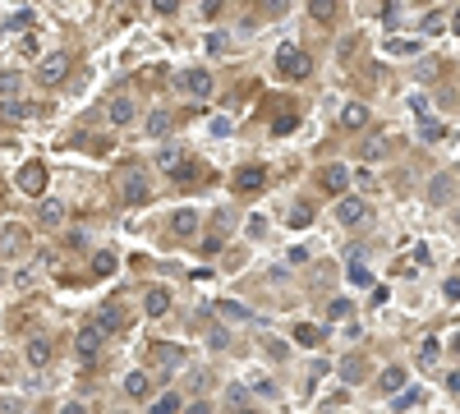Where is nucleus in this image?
I'll list each match as a JSON object with an SVG mask.
<instances>
[{"mask_svg":"<svg viewBox=\"0 0 460 414\" xmlns=\"http://www.w3.org/2000/svg\"><path fill=\"white\" fill-rule=\"evenodd\" d=\"M120 198H124V207H143V203L152 198V184H148V170L143 166L120 170Z\"/></svg>","mask_w":460,"mask_h":414,"instance_id":"obj_1","label":"nucleus"},{"mask_svg":"<svg viewBox=\"0 0 460 414\" xmlns=\"http://www.w3.org/2000/svg\"><path fill=\"white\" fill-rule=\"evenodd\" d=\"M102 345H106V332H102V322H97V318H92V322H83V327L74 332V354L83 359V364H97Z\"/></svg>","mask_w":460,"mask_h":414,"instance_id":"obj_2","label":"nucleus"},{"mask_svg":"<svg viewBox=\"0 0 460 414\" xmlns=\"http://www.w3.org/2000/svg\"><path fill=\"white\" fill-rule=\"evenodd\" d=\"M175 88H180L184 97H194V102H207L216 83H212V74H207V69L198 65V69H184V74L175 78Z\"/></svg>","mask_w":460,"mask_h":414,"instance_id":"obj_3","label":"nucleus"},{"mask_svg":"<svg viewBox=\"0 0 460 414\" xmlns=\"http://www.w3.org/2000/svg\"><path fill=\"white\" fill-rule=\"evenodd\" d=\"M276 65H281L286 78H308L313 74V56H308V51H295V46H281V51H276Z\"/></svg>","mask_w":460,"mask_h":414,"instance_id":"obj_4","label":"nucleus"},{"mask_svg":"<svg viewBox=\"0 0 460 414\" xmlns=\"http://www.w3.org/2000/svg\"><path fill=\"white\" fill-rule=\"evenodd\" d=\"M14 184L28 194V198H42V194H46V166H42V161H23L19 175H14Z\"/></svg>","mask_w":460,"mask_h":414,"instance_id":"obj_5","label":"nucleus"},{"mask_svg":"<svg viewBox=\"0 0 460 414\" xmlns=\"http://www.w3.org/2000/svg\"><path fill=\"white\" fill-rule=\"evenodd\" d=\"M65 74H69V56H65V51H51V56L37 65V83H46V88L65 83Z\"/></svg>","mask_w":460,"mask_h":414,"instance_id":"obj_6","label":"nucleus"},{"mask_svg":"<svg viewBox=\"0 0 460 414\" xmlns=\"http://www.w3.org/2000/svg\"><path fill=\"white\" fill-rule=\"evenodd\" d=\"M364 216H368V203L364 198H354V194H341V198H336V221H341V226H359Z\"/></svg>","mask_w":460,"mask_h":414,"instance_id":"obj_7","label":"nucleus"},{"mask_svg":"<svg viewBox=\"0 0 460 414\" xmlns=\"http://www.w3.org/2000/svg\"><path fill=\"white\" fill-rule=\"evenodd\" d=\"M262 184H267V170L262 166H240L235 170V194H258Z\"/></svg>","mask_w":460,"mask_h":414,"instance_id":"obj_8","label":"nucleus"},{"mask_svg":"<svg viewBox=\"0 0 460 414\" xmlns=\"http://www.w3.org/2000/svg\"><path fill=\"white\" fill-rule=\"evenodd\" d=\"M106 115H111V124H129L138 115L134 97H129V92H115V97H111V106H106Z\"/></svg>","mask_w":460,"mask_h":414,"instance_id":"obj_9","label":"nucleus"},{"mask_svg":"<svg viewBox=\"0 0 460 414\" xmlns=\"http://www.w3.org/2000/svg\"><path fill=\"white\" fill-rule=\"evenodd\" d=\"M143 313H148V318H166L170 313V290L166 286H152V290L143 295Z\"/></svg>","mask_w":460,"mask_h":414,"instance_id":"obj_10","label":"nucleus"},{"mask_svg":"<svg viewBox=\"0 0 460 414\" xmlns=\"http://www.w3.org/2000/svg\"><path fill=\"white\" fill-rule=\"evenodd\" d=\"M97 322H102V332H124L129 327V313L120 304H102L97 308Z\"/></svg>","mask_w":460,"mask_h":414,"instance_id":"obj_11","label":"nucleus"},{"mask_svg":"<svg viewBox=\"0 0 460 414\" xmlns=\"http://www.w3.org/2000/svg\"><path fill=\"white\" fill-rule=\"evenodd\" d=\"M345 184H350V170L341 166V161H332V166L322 170V189L327 194H345Z\"/></svg>","mask_w":460,"mask_h":414,"instance_id":"obj_12","label":"nucleus"},{"mask_svg":"<svg viewBox=\"0 0 460 414\" xmlns=\"http://www.w3.org/2000/svg\"><path fill=\"white\" fill-rule=\"evenodd\" d=\"M322 327H313V322H295V345H304V350H318L322 345Z\"/></svg>","mask_w":460,"mask_h":414,"instance_id":"obj_13","label":"nucleus"},{"mask_svg":"<svg viewBox=\"0 0 460 414\" xmlns=\"http://www.w3.org/2000/svg\"><path fill=\"white\" fill-rule=\"evenodd\" d=\"M341 124H345V129H364L368 124V106L364 102H345V106H341Z\"/></svg>","mask_w":460,"mask_h":414,"instance_id":"obj_14","label":"nucleus"},{"mask_svg":"<svg viewBox=\"0 0 460 414\" xmlns=\"http://www.w3.org/2000/svg\"><path fill=\"white\" fill-rule=\"evenodd\" d=\"M341 378H345V387H359L368 378V373H364V359H359V354H345V359H341Z\"/></svg>","mask_w":460,"mask_h":414,"instance_id":"obj_15","label":"nucleus"},{"mask_svg":"<svg viewBox=\"0 0 460 414\" xmlns=\"http://www.w3.org/2000/svg\"><path fill=\"white\" fill-rule=\"evenodd\" d=\"M148 391H152V378H148V373H129V378H124V396L129 400H148Z\"/></svg>","mask_w":460,"mask_h":414,"instance_id":"obj_16","label":"nucleus"},{"mask_svg":"<svg viewBox=\"0 0 460 414\" xmlns=\"http://www.w3.org/2000/svg\"><path fill=\"white\" fill-rule=\"evenodd\" d=\"M37 221H42V226H60V221H65V203H60V198H42V207H37Z\"/></svg>","mask_w":460,"mask_h":414,"instance_id":"obj_17","label":"nucleus"},{"mask_svg":"<svg viewBox=\"0 0 460 414\" xmlns=\"http://www.w3.org/2000/svg\"><path fill=\"white\" fill-rule=\"evenodd\" d=\"M170 226H175V235L194 240V235H198V212H194V207H184V212H175V221H170Z\"/></svg>","mask_w":460,"mask_h":414,"instance_id":"obj_18","label":"nucleus"},{"mask_svg":"<svg viewBox=\"0 0 460 414\" xmlns=\"http://www.w3.org/2000/svg\"><path fill=\"white\" fill-rule=\"evenodd\" d=\"M424 387H400L396 391V400H391V410H414V405H424Z\"/></svg>","mask_w":460,"mask_h":414,"instance_id":"obj_19","label":"nucleus"},{"mask_svg":"<svg viewBox=\"0 0 460 414\" xmlns=\"http://www.w3.org/2000/svg\"><path fill=\"white\" fill-rule=\"evenodd\" d=\"M28 364H32V368L51 364V341H46V336H32V341H28Z\"/></svg>","mask_w":460,"mask_h":414,"instance_id":"obj_20","label":"nucleus"},{"mask_svg":"<svg viewBox=\"0 0 460 414\" xmlns=\"http://www.w3.org/2000/svg\"><path fill=\"white\" fill-rule=\"evenodd\" d=\"M336 10H341V0H308V14L318 19V23H332Z\"/></svg>","mask_w":460,"mask_h":414,"instance_id":"obj_21","label":"nucleus"},{"mask_svg":"<svg viewBox=\"0 0 460 414\" xmlns=\"http://www.w3.org/2000/svg\"><path fill=\"white\" fill-rule=\"evenodd\" d=\"M23 249V226H5L0 230V253H19Z\"/></svg>","mask_w":460,"mask_h":414,"instance_id":"obj_22","label":"nucleus"},{"mask_svg":"<svg viewBox=\"0 0 460 414\" xmlns=\"http://www.w3.org/2000/svg\"><path fill=\"white\" fill-rule=\"evenodd\" d=\"M378 387H382L387 396H396L400 387H405V368H382V378H378Z\"/></svg>","mask_w":460,"mask_h":414,"instance_id":"obj_23","label":"nucleus"},{"mask_svg":"<svg viewBox=\"0 0 460 414\" xmlns=\"http://www.w3.org/2000/svg\"><path fill=\"white\" fill-rule=\"evenodd\" d=\"M0 115H5V120H28L32 106H28V102H14V97H5V102H0Z\"/></svg>","mask_w":460,"mask_h":414,"instance_id":"obj_24","label":"nucleus"},{"mask_svg":"<svg viewBox=\"0 0 460 414\" xmlns=\"http://www.w3.org/2000/svg\"><path fill=\"white\" fill-rule=\"evenodd\" d=\"M170 124H175V120H170V111H152V120H148V134H152V138H166V134H170Z\"/></svg>","mask_w":460,"mask_h":414,"instance_id":"obj_25","label":"nucleus"},{"mask_svg":"<svg viewBox=\"0 0 460 414\" xmlns=\"http://www.w3.org/2000/svg\"><path fill=\"white\" fill-rule=\"evenodd\" d=\"M180 405H184L180 391H166V396H157V400H152V414H175Z\"/></svg>","mask_w":460,"mask_h":414,"instance_id":"obj_26","label":"nucleus"},{"mask_svg":"<svg viewBox=\"0 0 460 414\" xmlns=\"http://www.w3.org/2000/svg\"><path fill=\"white\" fill-rule=\"evenodd\" d=\"M359 152H364L368 161H378V157L387 152V134H368V138H364V148H359Z\"/></svg>","mask_w":460,"mask_h":414,"instance_id":"obj_27","label":"nucleus"},{"mask_svg":"<svg viewBox=\"0 0 460 414\" xmlns=\"http://www.w3.org/2000/svg\"><path fill=\"white\" fill-rule=\"evenodd\" d=\"M152 359H161L166 368H175L184 359V350H180V345H152Z\"/></svg>","mask_w":460,"mask_h":414,"instance_id":"obj_28","label":"nucleus"},{"mask_svg":"<svg viewBox=\"0 0 460 414\" xmlns=\"http://www.w3.org/2000/svg\"><path fill=\"white\" fill-rule=\"evenodd\" d=\"M387 56H419V42H410V37H391V42H387Z\"/></svg>","mask_w":460,"mask_h":414,"instance_id":"obj_29","label":"nucleus"},{"mask_svg":"<svg viewBox=\"0 0 460 414\" xmlns=\"http://www.w3.org/2000/svg\"><path fill=\"white\" fill-rule=\"evenodd\" d=\"M221 400H226L230 410H244V405H249V387H240V382L226 387V396H221Z\"/></svg>","mask_w":460,"mask_h":414,"instance_id":"obj_30","label":"nucleus"},{"mask_svg":"<svg viewBox=\"0 0 460 414\" xmlns=\"http://www.w3.org/2000/svg\"><path fill=\"white\" fill-rule=\"evenodd\" d=\"M92 272H97V276L115 272V253H106V249H102V253H92Z\"/></svg>","mask_w":460,"mask_h":414,"instance_id":"obj_31","label":"nucleus"},{"mask_svg":"<svg viewBox=\"0 0 460 414\" xmlns=\"http://www.w3.org/2000/svg\"><path fill=\"white\" fill-rule=\"evenodd\" d=\"M437 354H442V341H437V336H428L424 345H419V364H433Z\"/></svg>","mask_w":460,"mask_h":414,"instance_id":"obj_32","label":"nucleus"},{"mask_svg":"<svg viewBox=\"0 0 460 414\" xmlns=\"http://www.w3.org/2000/svg\"><path fill=\"white\" fill-rule=\"evenodd\" d=\"M308 221H313V207H308V203H295L290 207V226L299 230V226H308Z\"/></svg>","mask_w":460,"mask_h":414,"instance_id":"obj_33","label":"nucleus"},{"mask_svg":"<svg viewBox=\"0 0 460 414\" xmlns=\"http://www.w3.org/2000/svg\"><path fill=\"white\" fill-rule=\"evenodd\" d=\"M226 32H207V37H203V46H207V56H221V51H226Z\"/></svg>","mask_w":460,"mask_h":414,"instance_id":"obj_34","label":"nucleus"},{"mask_svg":"<svg viewBox=\"0 0 460 414\" xmlns=\"http://www.w3.org/2000/svg\"><path fill=\"white\" fill-rule=\"evenodd\" d=\"M419 138H424V143H437V138H442V124L424 115V124H419Z\"/></svg>","mask_w":460,"mask_h":414,"instance_id":"obj_35","label":"nucleus"},{"mask_svg":"<svg viewBox=\"0 0 460 414\" xmlns=\"http://www.w3.org/2000/svg\"><path fill=\"white\" fill-rule=\"evenodd\" d=\"M157 166H161V170H170V175H175V166H180V148H166V152L157 157Z\"/></svg>","mask_w":460,"mask_h":414,"instance_id":"obj_36","label":"nucleus"},{"mask_svg":"<svg viewBox=\"0 0 460 414\" xmlns=\"http://www.w3.org/2000/svg\"><path fill=\"white\" fill-rule=\"evenodd\" d=\"M345 318H350V299H336L327 308V322H345Z\"/></svg>","mask_w":460,"mask_h":414,"instance_id":"obj_37","label":"nucleus"},{"mask_svg":"<svg viewBox=\"0 0 460 414\" xmlns=\"http://www.w3.org/2000/svg\"><path fill=\"white\" fill-rule=\"evenodd\" d=\"M345 276H350V286H368V281H373L364 262H350V272H345Z\"/></svg>","mask_w":460,"mask_h":414,"instance_id":"obj_38","label":"nucleus"},{"mask_svg":"<svg viewBox=\"0 0 460 414\" xmlns=\"http://www.w3.org/2000/svg\"><path fill=\"white\" fill-rule=\"evenodd\" d=\"M442 28H446L442 10H433V14H424V32H428V37H433V32H442Z\"/></svg>","mask_w":460,"mask_h":414,"instance_id":"obj_39","label":"nucleus"},{"mask_svg":"<svg viewBox=\"0 0 460 414\" xmlns=\"http://www.w3.org/2000/svg\"><path fill=\"white\" fill-rule=\"evenodd\" d=\"M446 198H451V184L437 175V180H433V203H446Z\"/></svg>","mask_w":460,"mask_h":414,"instance_id":"obj_40","label":"nucleus"},{"mask_svg":"<svg viewBox=\"0 0 460 414\" xmlns=\"http://www.w3.org/2000/svg\"><path fill=\"white\" fill-rule=\"evenodd\" d=\"M207 345H212V350H226V345H230V332H226V327H216L212 336H207Z\"/></svg>","mask_w":460,"mask_h":414,"instance_id":"obj_41","label":"nucleus"},{"mask_svg":"<svg viewBox=\"0 0 460 414\" xmlns=\"http://www.w3.org/2000/svg\"><path fill=\"white\" fill-rule=\"evenodd\" d=\"M290 129H295V115H281V120L272 124V134H276V138H286V134H290Z\"/></svg>","mask_w":460,"mask_h":414,"instance_id":"obj_42","label":"nucleus"},{"mask_svg":"<svg viewBox=\"0 0 460 414\" xmlns=\"http://www.w3.org/2000/svg\"><path fill=\"white\" fill-rule=\"evenodd\" d=\"M32 23V10H19V14H10V28H28Z\"/></svg>","mask_w":460,"mask_h":414,"instance_id":"obj_43","label":"nucleus"},{"mask_svg":"<svg viewBox=\"0 0 460 414\" xmlns=\"http://www.w3.org/2000/svg\"><path fill=\"white\" fill-rule=\"evenodd\" d=\"M221 313H226V318H249V308L244 304H230V299L221 304Z\"/></svg>","mask_w":460,"mask_h":414,"instance_id":"obj_44","label":"nucleus"},{"mask_svg":"<svg viewBox=\"0 0 460 414\" xmlns=\"http://www.w3.org/2000/svg\"><path fill=\"white\" fill-rule=\"evenodd\" d=\"M230 129H235V124H230V120H226V115H216V120H212V134H216V138H226V134H230Z\"/></svg>","mask_w":460,"mask_h":414,"instance_id":"obj_45","label":"nucleus"},{"mask_svg":"<svg viewBox=\"0 0 460 414\" xmlns=\"http://www.w3.org/2000/svg\"><path fill=\"white\" fill-rule=\"evenodd\" d=\"M152 10H157V14H175V10H180V0H152Z\"/></svg>","mask_w":460,"mask_h":414,"instance_id":"obj_46","label":"nucleus"},{"mask_svg":"<svg viewBox=\"0 0 460 414\" xmlns=\"http://www.w3.org/2000/svg\"><path fill=\"white\" fill-rule=\"evenodd\" d=\"M410 111H414V115H424V111H428V97H424V92H414V97H410Z\"/></svg>","mask_w":460,"mask_h":414,"instance_id":"obj_47","label":"nucleus"},{"mask_svg":"<svg viewBox=\"0 0 460 414\" xmlns=\"http://www.w3.org/2000/svg\"><path fill=\"white\" fill-rule=\"evenodd\" d=\"M442 295H446V299H460V276H451V281H446Z\"/></svg>","mask_w":460,"mask_h":414,"instance_id":"obj_48","label":"nucleus"},{"mask_svg":"<svg viewBox=\"0 0 460 414\" xmlns=\"http://www.w3.org/2000/svg\"><path fill=\"white\" fill-rule=\"evenodd\" d=\"M221 14V0H203V19H216Z\"/></svg>","mask_w":460,"mask_h":414,"instance_id":"obj_49","label":"nucleus"},{"mask_svg":"<svg viewBox=\"0 0 460 414\" xmlns=\"http://www.w3.org/2000/svg\"><path fill=\"white\" fill-rule=\"evenodd\" d=\"M262 230H267V221H262V216H249V235H253V240H258Z\"/></svg>","mask_w":460,"mask_h":414,"instance_id":"obj_50","label":"nucleus"},{"mask_svg":"<svg viewBox=\"0 0 460 414\" xmlns=\"http://www.w3.org/2000/svg\"><path fill=\"white\" fill-rule=\"evenodd\" d=\"M262 5H267V10H276V14L286 10V0H262Z\"/></svg>","mask_w":460,"mask_h":414,"instance_id":"obj_51","label":"nucleus"},{"mask_svg":"<svg viewBox=\"0 0 460 414\" xmlns=\"http://www.w3.org/2000/svg\"><path fill=\"white\" fill-rule=\"evenodd\" d=\"M446 387H451V391H460V373H451V378H446Z\"/></svg>","mask_w":460,"mask_h":414,"instance_id":"obj_52","label":"nucleus"},{"mask_svg":"<svg viewBox=\"0 0 460 414\" xmlns=\"http://www.w3.org/2000/svg\"><path fill=\"white\" fill-rule=\"evenodd\" d=\"M364 10H382V0H364Z\"/></svg>","mask_w":460,"mask_h":414,"instance_id":"obj_53","label":"nucleus"},{"mask_svg":"<svg viewBox=\"0 0 460 414\" xmlns=\"http://www.w3.org/2000/svg\"><path fill=\"white\" fill-rule=\"evenodd\" d=\"M451 350H456V354H460V332H456V336H451Z\"/></svg>","mask_w":460,"mask_h":414,"instance_id":"obj_54","label":"nucleus"},{"mask_svg":"<svg viewBox=\"0 0 460 414\" xmlns=\"http://www.w3.org/2000/svg\"><path fill=\"white\" fill-rule=\"evenodd\" d=\"M451 28H456V32H460V10H456V19H451Z\"/></svg>","mask_w":460,"mask_h":414,"instance_id":"obj_55","label":"nucleus"}]
</instances>
